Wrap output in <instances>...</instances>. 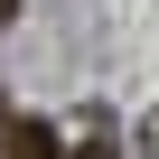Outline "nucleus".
Wrapping results in <instances>:
<instances>
[{"mask_svg": "<svg viewBox=\"0 0 159 159\" xmlns=\"http://www.w3.org/2000/svg\"><path fill=\"white\" fill-rule=\"evenodd\" d=\"M56 159H122V140H112V122H103V112H75V131L56 140Z\"/></svg>", "mask_w": 159, "mask_h": 159, "instance_id": "1", "label": "nucleus"}, {"mask_svg": "<svg viewBox=\"0 0 159 159\" xmlns=\"http://www.w3.org/2000/svg\"><path fill=\"white\" fill-rule=\"evenodd\" d=\"M0 150H10V159H56V131H47V122H10Z\"/></svg>", "mask_w": 159, "mask_h": 159, "instance_id": "2", "label": "nucleus"}, {"mask_svg": "<svg viewBox=\"0 0 159 159\" xmlns=\"http://www.w3.org/2000/svg\"><path fill=\"white\" fill-rule=\"evenodd\" d=\"M140 159H159V112H150V122H140Z\"/></svg>", "mask_w": 159, "mask_h": 159, "instance_id": "3", "label": "nucleus"}]
</instances>
